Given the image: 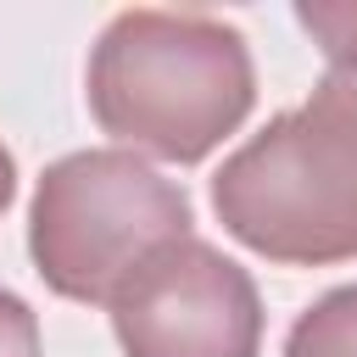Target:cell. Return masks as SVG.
<instances>
[{
	"label": "cell",
	"instance_id": "obj_1",
	"mask_svg": "<svg viewBox=\"0 0 357 357\" xmlns=\"http://www.w3.org/2000/svg\"><path fill=\"white\" fill-rule=\"evenodd\" d=\"M84 89L112 139L190 167L251 117L257 67L245 33L223 17L128 6L100 28Z\"/></svg>",
	"mask_w": 357,
	"mask_h": 357
},
{
	"label": "cell",
	"instance_id": "obj_2",
	"mask_svg": "<svg viewBox=\"0 0 357 357\" xmlns=\"http://www.w3.org/2000/svg\"><path fill=\"white\" fill-rule=\"evenodd\" d=\"M223 229L279 262L329 268L357 257V73L329 67L312 95L268 117L212 173Z\"/></svg>",
	"mask_w": 357,
	"mask_h": 357
},
{
	"label": "cell",
	"instance_id": "obj_3",
	"mask_svg": "<svg viewBox=\"0 0 357 357\" xmlns=\"http://www.w3.org/2000/svg\"><path fill=\"white\" fill-rule=\"evenodd\" d=\"M190 223L184 184L162 178L145 156L123 145L73 151L33 184L28 257L61 301L112 307L123 279L162 245L184 240Z\"/></svg>",
	"mask_w": 357,
	"mask_h": 357
},
{
	"label": "cell",
	"instance_id": "obj_4",
	"mask_svg": "<svg viewBox=\"0 0 357 357\" xmlns=\"http://www.w3.org/2000/svg\"><path fill=\"white\" fill-rule=\"evenodd\" d=\"M123 357H262V296L218 245L184 234L112 296Z\"/></svg>",
	"mask_w": 357,
	"mask_h": 357
},
{
	"label": "cell",
	"instance_id": "obj_5",
	"mask_svg": "<svg viewBox=\"0 0 357 357\" xmlns=\"http://www.w3.org/2000/svg\"><path fill=\"white\" fill-rule=\"evenodd\" d=\"M284 357H357V284L324 290L290 324Z\"/></svg>",
	"mask_w": 357,
	"mask_h": 357
},
{
	"label": "cell",
	"instance_id": "obj_6",
	"mask_svg": "<svg viewBox=\"0 0 357 357\" xmlns=\"http://www.w3.org/2000/svg\"><path fill=\"white\" fill-rule=\"evenodd\" d=\"M296 22L318 39L329 67H351L357 73V0H301Z\"/></svg>",
	"mask_w": 357,
	"mask_h": 357
},
{
	"label": "cell",
	"instance_id": "obj_7",
	"mask_svg": "<svg viewBox=\"0 0 357 357\" xmlns=\"http://www.w3.org/2000/svg\"><path fill=\"white\" fill-rule=\"evenodd\" d=\"M0 357H39V318L6 284H0Z\"/></svg>",
	"mask_w": 357,
	"mask_h": 357
},
{
	"label": "cell",
	"instance_id": "obj_8",
	"mask_svg": "<svg viewBox=\"0 0 357 357\" xmlns=\"http://www.w3.org/2000/svg\"><path fill=\"white\" fill-rule=\"evenodd\" d=\"M11 201H17V162H11V151L0 145V218H6Z\"/></svg>",
	"mask_w": 357,
	"mask_h": 357
}]
</instances>
